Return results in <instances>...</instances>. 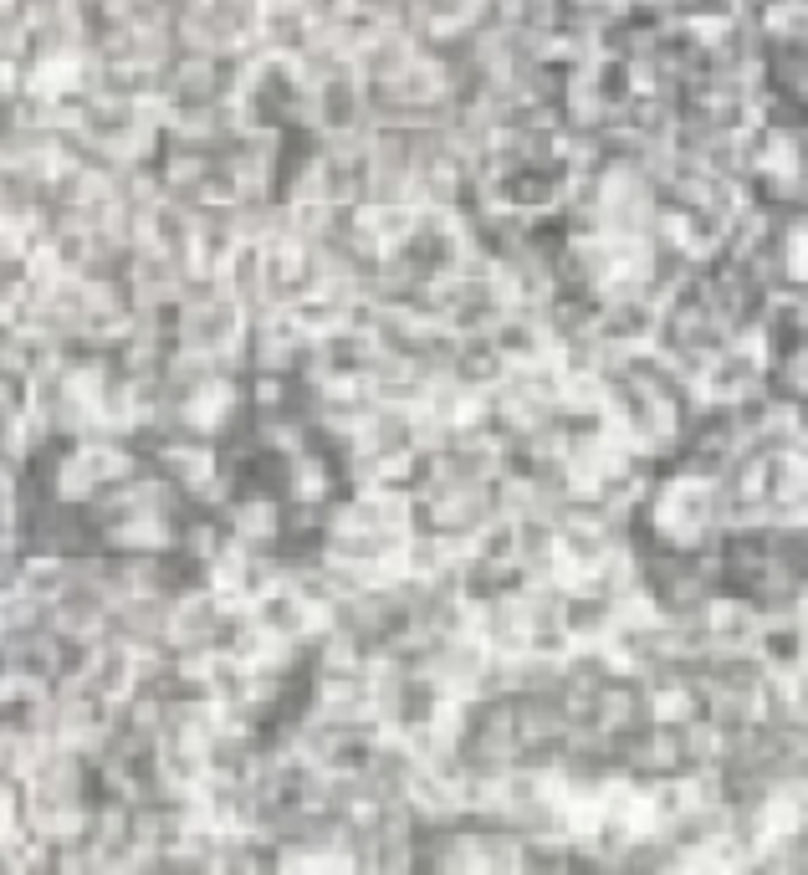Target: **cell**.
Returning a JSON list of instances; mask_svg holds the SVG:
<instances>
[]
</instances>
